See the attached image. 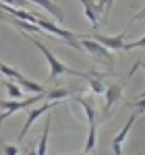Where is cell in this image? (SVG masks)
<instances>
[{
    "instance_id": "cell-12",
    "label": "cell",
    "mask_w": 145,
    "mask_h": 155,
    "mask_svg": "<svg viewBox=\"0 0 145 155\" xmlns=\"http://www.w3.org/2000/svg\"><path fill=\"white\" fill-rule=\"evenodd\" d=\"M29 4H37V6H42L44 11H48L50 15H54L56 17V21H64V12L56 6V2L54 0H29Z\"/></svg>"
},
{
    "instance_id": "cell-9",
    "label": "cell",
    "mask_w": 145,
    "mask_h": 155,
    "mask_svg": "<svg viewBox=\"0 0 145 155\" xmlns=\"http://www.w3.org/2000/svg\"><path fill=\"white\" fill-rule=\"evenodd\" d=\"M75 93H79V87H56V89H46L44 97L48 101H60L64 97H71Z\"/></svg>"
},
{
    "instance_id": "cell-21",
    "label": "cell",
    "mask_w": 145,
    "mask_h": 155,
    "mask_svg": "<svg viewBox=\"0 0 145 155\" xmlns=\"http://www.w3.org/2000/svg\"><path fill=\"white\" fill-rule=\"evenodd\" d=\"M75 155H87V153H83V151H81V153H75Z\"/></svg>"
},
{
    "instance_id": "cell-17",
    "label": "cell",
    "mask_w": 145,
    "mask_h": 155,
    "mask_svg": "<svg viewBox=\"0 0 145 155\" xmlns=\"http://www.w3.org/2000/svg\"><path fill=\"white\" fill-rule=\"evenodd\" d=\"M99 6H102V8L106 6V11H104V21H102V23L106 25V23H108V19H110V11H112V6H114V0H99ZM102 23H99V25H102Z\"/></svg>"
},
{
    "instance_id": "cell-19",
    "label": "cell",
    "mask_w": 145,
    "mask_h": 155,
    "mask_svg": "<svg viewBox=\"0 0 145 155\" xmlns=\"http://www.w3.org/2000/svg\"><path fill=\"white\" fill-rule=\"evenodd\" d=\"M4 4H15V6H29V0H0Z\"/></svg>"
},
{
    "instance_id": "cell-16",
    "label": "cell",
    "mask_w": 145,
    "mask_h": 155,
    "mask_svg": "<svg viewBox=\"0 0 145 155\" xmlns=\"http://www.w3.org/2000/svg\"><path fill=\"white\" fill-rule=\"evenodd\" d=\"M2 85H4V89L8 91V97H11V99H15V101L21 99V91H23V89H19L17 83H12V81H2Z\"/></svg>"
},
{
    "instance_id": "cell-3",
    "label": "cell",
    "mask_w": 145,
    "mask_h": 155,
    "mask_svg": "<svg viewBox=\"0 0 145 155\" xmlns=\"http://www.w3.org/2000/svg\"><path fill=\"white\" fill-rule=\"evenodd\" d=\"M79 41H81V50H85L87 54H91L93 58H97L99 62H104L108 66V71H114V54L106 50L104 46H99L97 41H93L91 37H85V35H77Z\"/></svg>"
},
{
    "instance_id": "cell-13",
    "label": "cell",
    "mask_w": 145,
    "mask_h": 155,
    "mask_svg": "<svg viewBox=\"0 0 145 155\" xmlns=\"http://www.w3.org/2000/svg\"><path fill=\"white\" fill-rule=\"evenodd\" d=\"M15 83L19 85V87H23V91H29V93H46V87L44 85L35 83V81H29V79H25L23 74H19L17 79H15Z\"/></svg>"
},
{
    "instance_id": "cell-7",
    "label": "cell",
    "mask_w": 145,
    "mask_h": 155,
    "mask_svg": "<svg viewBox=\"0 0 145 155\" xmlns=\"http://www.w3.org/2000/svg\"><path fill=\"white\" fill-rule=\"evenodd\" d=\"M81 4H83V11H85V17L89 19V23L93 27V31H97V27H99V12L104 11L99 4H96L93 0H81Z\"/></svg>"
},
{
    "instance_id": "cell-8",
    "label": "cell",
    "mask_w": 145,
    "mask_h": 155,
    "mask_svg": "<svg viewBox=\"0 0 145 155\" xmlns=\"http://www.w3.org/2000/svg\"><path fill=\"white\" fill-rule=\"evenodd\" d=\"M137 120V114H131V118L126 120V124H124V128H122L116 137H114V141H112V149H114V155H122V151H120V147H122V143L126 141V137H129V132H131V128H133V122Z\"/></svg>"
},
{
    "instance_id": "cell-1",
    "label": "cell",
    "mask_w": 145,
    "mask_h": 155,
    "mask_svg": "<svg viewBox=\"0 0 145 155\" xmlns=\"http://www.w3.org/2000/svg\"><path fill=\"white\" fill-rule=\"evenodd\" d=\"M25 37H27V39H29V41H31V44H33V46H35V48L39 50L42 54H44V56H46V60H48V66H50V77H48L50 81H58V77H60V74H71V77H79V79L83 77V72L75 71V68H69L66 64H62L60 60H58V58H56V56H54V54L48 50V46H44V44H42V41H39L35 35H29V33H27Z\"/></svg>"
},
{
    "instance_id": "cell-20",
    "label": "cell",
    "mask_w": 145,
    "mask_h": 155,
    "mask_svg": "<svg viewBox=\"0 0 145 155\" xmlns=\"http://www.w3.org/2000/svg\"><path fill=\"white\" fill-rule=\"evenodd\" d=\"M25 155H37V153H35V143L27 145V149H25Z\"/></svg>"
},
{
    "instance_id": "cell-10",
    "label": "cell",
    "mask_w": 145,
    "mask_h": 155,
    "mask_svg": "<svg viewBox=\"0 0 145 155\" xmlns=\"http://www.w3.org/2000/svg\"><path fill=\"white\" fill-rule=\"evenodd\" d=\"M0 19H4V21H6V23H11L12 27H17L19 31H27L29 35H31V33H37V35H42V33H44L37 25L27 23V21H21V19H12V17H4V15H0Z\"/></svg>"
},
{
    "instance_id": "cell-5",
    "label": "cell",
    "mask_w": 145,
    "mask_h": 155,
    "mask_svg": "<svg viewBox=\"0 0 145 155\" xmlns=\"http://www.w3.org/2000/svg\"><path fill=\"white\" fill-rule=\"evenodd\" d=\"M93 41H97L99 46H104L106 50H110L112 54L114 52H126V29L124 31H120L118 35H99V33H96V35L91 37Z\"/></svg>"
},
{
    "instance_id": "cell-2",
    "label": "cell",
    "mask_w": 145,
    "mask_h": 155,
    "mask_svg": "<svg viewBox=\"0 0 145 155\" xmlns=\"http://www.w3.org/2000/svg\"><path fill=\"white\" fill-rule=\"evenodd\" d=\"M137 68H141V60L135 64L133 68H131V72H126V77L122 79V81H116V83L112 85H106V106H104V110H102V118H106L110 112V107L114 106L116 101H120L122 99V93H124V85L131 81V77H133V72H137Z\"/></svg>"
},
{
    "instance_id": "cell-15",
    "label": "cell",
    "mask_w": 145,
    "mask_h": 155,
    "mask_svg": "<svg viewBox=\"0 0 145 155\" xmlns=\"http://www.w3.org/2000/svg\"><path fill=\"white\" fill-rule=\"evenodd\" d=\"M50 122L52 120H46V124H44V132H42V137H39V143H37V155H46L48 151V134H50Z\"/></svg>"
},
{
    "instance_id": "cell-11",
    "label": "cell",
    "mask_w": 145,
    "mask_h": 155,
    "mask_svg": "<svg viewBox=\"0 0 145 155\" xmlns=\"http://www.w3.org/2000/svg\"><path fill=\"white\" fill-rule=\"evenodd\" d=\"M75 101H77V104H79V106L85 110V116H87V124H93V122H97L96 106H93V101H91V99H85L83 95L75 93Z\"/></svg>"
},
{
    "instance_id": "cell-4",
    "label": "cell",
    "mask_w": 145,
    "mask_h": 155,
    "mask_svg": "<svg viewBox=\"0 0 145 155\" xmlns=\"http://www.w3.org/2000/svg\"><path fill=\"white\" fill-rule=\"evenodd\" d=\"M44 99V93H39V95H31L27 97V99H0V107H2V114H0V124L4 122L6 118H11L15 112H19V110H25L27 106H33L37 101H42Z\"/></svg>"
},
{
    "instance_id": "cell-6",
    "label": "cell",
    "mask_w": 145,
    "mask_h": 155,
    "mask_svg": "<svg viewBox=\"0 0 145 155\" xmlns=\"http://www.w3.org/2000/svg\"><path fill=\"white\" fill-rule=\"evenodd\" d=\"M54 106H56V101H44V104H42L39 107H33V110H31V112L27 114V120H25V126L21 128V132H19V141H23V139H25V134L29 132V128H31V124H33V122H35V120L39 118V116H42V114H46V112H50V110H52Z\"/></svg>"
},
{
    "instance_id": "cell-14",
    "label": "cell",
    "mask_w": 145,
    "mask_h": 155,
    "mask_svg": "<svg viewBox=\"0 0 145 155\" xmlns=\"http://www.w3.org/2000/svg\"><path fill=\"white\" fill-rule=\"evenodd\" d=\"M96 145H97V122H93V124H89V134H87V141H85L83 153L89 155L96 149Z\"/></svg>"
},
{
    "instance_id": "cell-18",
    "label": "cell",
    "mask_w": 145,
    "mask_h": 155,
    "mask_svg": "<svg viewBox=\"0 0 145 155\" xmlns=\"http://www.w3.org/2000/svg\"><path fill=\"white\" fill-rule=\"evenodd\" d=\"M2 149H4V155H19V147L17 145L2 143Z\"/></svg>"
}]
</instances>
